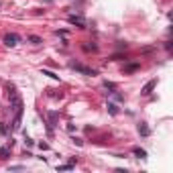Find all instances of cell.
Wrapping results in <instances>:
<instances>
[{"instance_id":"obj_1","label":"cell","mask_w":173,"mask_h":173,"mask_svg":"<svg viewBox=\"0 0 173 173\" xmlns=\"http://www.w3.org/2000/svg\"><path fill=\"white\" fill-rule=\"evenodd\" d=\"M69 67H71V69H75V71H79V73H83V75H96V73H98L96 69L85 67V65H81V63H75V61H71V63H69Z\"/></svg>"},{"instance_id":"obj_13","label":"cell","mask_w":173,"mask_h":173,"mask_svg":"<svg viewBox=\"0 0 173 173\" xmlns=\"http://www.w3.org/2000/svg\"><path fill=\"white\" fill-rule=\"evenodd\" d=\"M104 88H106V90H116V85L110 83V81H104Z\"/></svg>"},{"instance_id":"obj_3","label":"cell","mask_w":173,"mask_h":173,"mask_svg":"<svg viewBox=\"0 0 173 173\" xmlns=\"http://www.w3.org/2000/svg\"><path fill=\"white\" fill-rule=\"evenodd\" d=\"M4 43H6L8 47H16L18 43H20V37H18L16 33H8V35L4 37Z\"/></svg>"},{"instance_id":"obj_14","label":"cell","mask_w":173,"mask_h":173,"mask_svg":"<svg viewBox=\"0 0 173 173\" xmlns=\"http://www.w3.org/2000/svg\"><path fill=\"white\" fill-rule=\"evenodd\" d=\"M0 135H8V128H6V124H4V122L0 124Z\"/></svg>"},{"instance_id":"obj_4","label":"cell","mask_w":173,"mask_h":173,"mask_svg":"<svg viewBox=\"0 0 173 173\" xmlns=\"http://www.w3.org/2000/svg\"><path fill=\"white\" fill-rule=\"evenodd\" d=\"M155 85H157V79H151V81H149V83L145 85V88L141 90V94H145V96H149V94H151V90H153Z\"/></svg>"},{"instance_id":"obj_8","label":"cell","mask_w":173,"mask_h":173,"mask_svg":"<svg viewBox=\"0 0 173 173\" xmlns=\"http://www.w3.org/2000/svg\"><path fill=\"white\" fill-rule=\"evenodd\" d=\"M0 157H2V159H8V157H10V149L2 147V149H0Z\"/></svg>"},{"instance_id":"obj_10","label":"cell","mask_w":173,"mask_h":173,"mask_svg":"<svg viewBox=\"0 0 173 173\" xmlns=\"http://www.w3.org/2000/svg\"><path fill=\"white\" fill-rule=\"evenodd\" d=\"M29 41L33 43V45H39V43H43V41H41V37H37V35H31V37H29Z\"/></svg>"},{"instance_id":"obj_6","label":"cell","mask_w":173,"mask_h":173,"mask_svg":"<svg viewBox=\"0 0 173 173\" xmlns=\"http://www.w3.org/2000/svg\"><path fill=\"white\" fill-rule=\"evenodd\" d=\"M139 133H141L143 137H149V135H151V131H149L147 124H139Z\"/></svg>"},{"instance_id":"obj_7","label":"cell","mask_w":173,"mask_h":173,"mask_svg":"<svg viewBox=\"0 0 173 173\" xmlns=\"http://www.w3.org/2000/svg\"><path fill=\"white\" fill-rule=\"evenodd\" d=\"M108 112H110V114H118V106L112 104V102H108Z\"/></svg>"},{"instance_id":"obj_5","label":"cell","mask_w":173,"mask_h":173,"mask_svg":"<svg viewBox=\"0 0 173 173\" xmlns=\"http://www.w3.org/2000/svg\"><path fill=\"white\" fill-rule=\"evenodd\" d=\"M139 69V63H128V65H124V73H131V71H137Z\"/></svg>"},{"instance_id":"obj_12","label":"cell","mask_w":173,"mask_h":173,"mask_svg":"<svg viewBox=\"0 0 173 173\" xmlns=\"http://www.w3.org/2000/svg\"><path fill=\"white\" fill-rule=\"evenodd\" d=\"M71 169H73L71 163H69V165H59V167H57V171H71Z\"/></svg>"},{"instance_id":"obj_2","label":"cell","mask_w":173,"mask_h":173,"mask_svg":"<svg viewBox=\"0 0 173 173\" xmlns=\"http://www.w3.org/2000/svg\"><path fill=\"white\" fill-rule=\"evenodd\" d=\"M67 20H69L71 25L79 27V29H83V27H85V18H83V16H79V14H69V16H67Z\"/></svg>"},{"instance_id":"obj_11","label":"cell","mask_w":173,"mask_h":173,"mask_svg":"<svg viewBox=\"0 0 173 173\" xmlns=\"http://www.w3.org/2000/svg\"><path fill=\"white\" fill-rule=\"evenodd\" d=\"M43 75H49L51 79H59V75H55L53 71H49V69H43Z\"/></svg>"},{"instance_id":"obj_9","label":"cell","mask_w":173,"mask_h":173,"mask_svg":"<svg viewBox=\"0 0 173 173\" xmlns=\"http://www.w3.org/2000/svg\"><path fill=\"white\" fill-rule=\"evenodd\" d=\"M135 155H137L139 159H145V157H147V151H143V149H135Z\"/></svg>"}]
</instances>
